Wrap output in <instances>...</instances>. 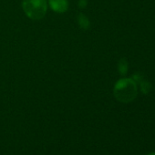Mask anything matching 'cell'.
<instances>
[{
	"label": "cell",
	"mask_w": 155,
	"mask_h": 155,
	"mask_svg": "<svg viewBox=\"0 0 155 155\" xmlns=\"http://www.w3.org/2000/svg\"><path fill=\"white\" fill-rule=\"evenodd\" d=\"M115 95L119 101L129 102L135 97L136 88L129 81H122L115 88Z\"/></svg>",
	"instance_id": "2"
},
{
	"label": "cell",
	"mask_w": 155,
	"mask_h": 155,
	"mask_svg": "<svg viewBox=\"0 0 155 155\" xmlns=\"http://www.w3.org/2000/svg\"><path fill=\"white\" fill-rule=\"evenodd\" d=\"M149 155H155V153H150V154H149Z\"/></svg>",
	"instance_id": "4"
},
{
	"label": "cell",
	"mask_w": 155,
	"mask_h": 155,
	"mask_svg": "<svg viewBox=\"0 0 155 155\" xmlns=\"http://www.w3.org/2000/svg\"><path fill=\"white\" fill-rule=\"evenodd\" d=\"M51 6L54 8L55 10L63 11L66 9V2L65 0H50Z\"/></svg>",
	"instance_id": "3"
},
{
	"label": "cell",
	"mask_w": 155,
	"mask_h": 155,
	"mask_svg": "<svg viewBox=\"0 0 155 155\" xmlns=\"http://www.w3.org/2000/svg\"><path fill=\"white\" fill-rule=\"evenodd\" d=\"M23 8L30 18L40 19L47 10L46 0H24Z\"/></svg>",
	"instance_id": "1"
}]
</instances>
